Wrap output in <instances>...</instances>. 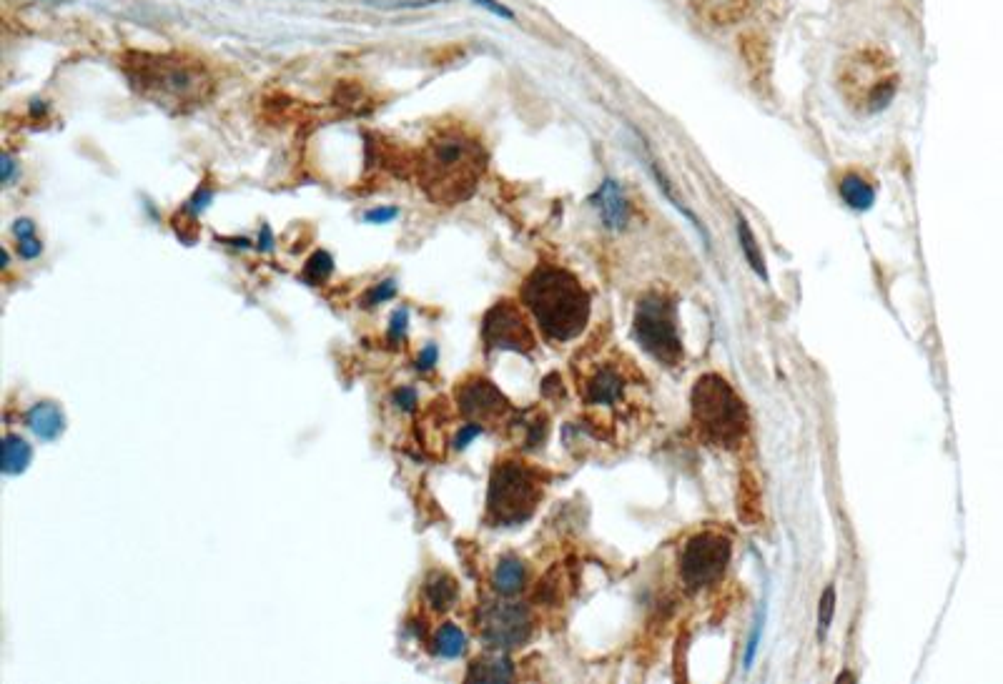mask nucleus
I'll return each instance as SVG.
<instances>
[{"label":"nucleus","instance_id":"f257e3e1","mask_svg":"<svg viewBox=\"0 0 1003 684\" xmlns=\"http://www.w3.org/2000/svg\"><path fill=\"white\" fill-rule=\"evenodd\" d=\"M417 181L437 206H457L472 198L487 171V151L482 141L464 128H444L434 133L419 153Z\"/></svg>","mask_w":1003,"mask_h":684},{"label":"nucleus","instance_id":"f03ea898","mask_svg":"<svg viewBox=\"0 0 1003 684\" xmlns=\"http://www.w3.org/2000/svg\"><path fill=\"white\" fill-rule=\"evenodd\" d=\"M133 91L171 113H189L214 96V78L179 53H126L121 63Z\"/></svg>","mask_w":1003,"mask_h":684},{"label":"nucleus","instance_id":"7ed1b4c3","mask_svg":"<svg viewBox=\"0 0 1003 684\" xmlns=\"http://www.w3.org/2000/svg\"><path fill=\"white\" fill-rule=\"evenodd\" d=\"M522 301L542 334L557 344L580 336L590 321V294L560 266H537L522 286Z\"/></svg>","mask_w":1003,"mask_h":684},{"label":"nucleus","instance_id":"20e7f679","mask_svg":"<svg viewBox=\"0 0 1003 684\" xmlns=\"http://www.w3.org/2000/svg\"><path fill=\"white\" fill-rule=\"evenodd\" d=\"M545 492L540 469L517 459L499 462L492 469L487 492V519L494 527H517L535 514Z\"/></svg>","mask_w":1003,"mask_h":684},{"label":"nucleus","instance_id":"39448f33","mask_svg":"<svg viewBox=\"0 0 1003 684\" xmlns=\"http://www.w3.org/2000/svg\"><path fill=\"white\" fill-rule=\"evenodd\" d=\"M690 404H693L695 426L710 444L728 449V446H738L748 434V409L733 391V386L720 376H703L695 384Z\"/></svg>","mask_w":1003,"mask_h":684},{"label":"nucleus","instance_id":"423d86ee","mask_svg":"<svg viewBox=\"0 0 1003 684\" xmlns=\"http://www.w3.org/2000/svg\"><path fill=\"white\" fill-rule=\"evenodd\" d=\"M632 329H635L637 344L660 364L675 366L683 359L675 304L660 291H650V294L642 296L635 309Z\"/></svg>","mask_w":1003,"mask_h":684},{"label":"nucleus","instance_id":"0eeeda50","mask_svg":"<svg viewBox=\"0 0 1003 684\" xmlns=\"http://www.w3.org/2000/svg\"><path fill=\"white\" fill-rule=\"evenodd\" d=\"M477 629L487 647L507 652L530 639L532 614L522 602H512L499 594V599H484V604H479Z\"/></svg>","mask_w":1003,"mask_h":684},{"label":"nucleus","instance_id":"6e6552de","mask_svg":"<svg viewBox=\"0 0 1003 684\" xmlns=\"http://www.w3.org/2000/svg\"><path fill=\"white\" fill-rule=\"evenodd\" d=\"M730 562V539L718 532H700L685 544L680 557V577L685 587L705 589L723 577Z\"/></svg>","mask_w":1003,"mask_h":684},{"label":"nucleus","instance_id":"1a4fd4ad","mask_svg":"<svg viewBox=\"0 0 1003 684\" xmlns=\"http://www.w3.org/2000/svg\"><path fill=\"white\" fill-rule=\"evenodd\" d=\"M482 339L487 349L530 354L535 349V334L525 311L515 301H499L487 311L482 321Z\"/></svg>","mask_w":1003,"mask_h":684},{"label":"nucleus","instance_id":"9d476101","mask_svg":"<svg viewBox=\"0 0 1003 684\" xmlns=\"http://www.w3.org/2000/svg\"><path fill=\"white\" fill-rule=\"evenodd\" d=\"M459 411L474 424H502L512 411L510 401L497 386L482 376H472L457 389Z\"/></svg>","mask_w":1003,"mask_h":684},{"label":"nucleus","instance_id":"9b49d317","mask_svg":"<svg viewBox=\"0 0 1003 684\" xmlns=\"http://www.w3.org/2000/svg\"><path fill=\"white\" fill-rule=\"evenodd\" d=\"M625 361L620 364H597L595 369L587 374L585 384H582V396H585L587 404L592 406H617L620 401H625L627 396V384H630V376H627Z\"/></svg>","mask_w":1003,"mask_h":684},{"label":"nucleus","instance_id":"f8f14e48","mask_svg":"<svg viewBox=\"0 0 1003 684\" xmlns=\"http://www.w3.org/2000/svg\"><path fill=\"white\" fill-rule=\"evenodd\" d=\"M26 424L38 439L53 441L66 429V414H63V409L56 401H38V404H33L28 409Z\"/></svg>","mask_w":1003,"mask_h":684},{"label":"nucleus","instance_id":"ddd939ff","mask_svg":"<svg viewBox=\"0 0 1003 684\" xmlns=\"http://www.w3.org/2000/svg\"><path fill=\"white\" fill-rule=\"evenodd\" d=\"M527 582V567L522 559L517 557H502L492 572V587L494 592L502 597H515L525 589Z\"/></svg>","mask_w":1003,"mask_h":684},{"label":"nucleus","instance_id":"4468645a","mask_svg":"<svg viewBox=\"0 0 1003 684\" xmlns=\"http://www.w3.org/2000/svg\"><path fill=\"white\" fill-rule=\"evenodd\" d=\"M592 203H595V208H597V211H600V216H602V221H605V226H610V228H622V226H625V221H627V203H625V198H622L620 186H617L615 181H605V183H602V188L595 193Z\"/></svg>","mask_w":1003,"mask_h":684},{"label":"nucleus","instance_id":"2eb2a0df","mask_svg":"<svg viewBox=\"0 0 1003 684\" xmlns=\"http://www.w3.org/2000/svg\"><path fill=\"white\" fill-rule=\"evenodd\" d=\"M515 679V667L505 654H487L469 664L467 682H510Z\"/></svg>","mask_w":1003,"mask_h":684},{"label":"nucleus","instance_id":"dca6fc26","mask_svg":"<svg viewBox=\"0 0 1003 684\" xmlns=\"http://www.w3.org/2000/svg\"><path fill=\"white\" fill-rule=\"evenodd\" d=\"M459 587L447 572H432L424 582V602L434 609V612H447L457 604Z\"/></svg>","mask_w":1003,"mask_h":684},{"label":"nucleus","instance_id":"f3484780","mask_svg":"<svg viewBox=\"0 0 1003 684\" xmlns=\"http://www.w3.org/2000/svg\"><path fill=\"white\" fill-rule=\"evenodd\" d=\"M841 198L848 206L856 208V211H868L873 206V201H876V191H873V186L863 176L848 173L841 181Z\"/></svg>","mask_w":1003,"mask_h":684},{"label":"nucleus","instance_id":"a211bd4d","mask_svg":"<svg viewBox=\"0 0 1003 684\" xmlns=\"http://www.w3.org/2000/svg\"><path fill=\"white\" fill-rule=\"evenodd\" d=\"M31 446L23 436L8 434L3 441V472L6 474H23L31 464Z\"/></svg>","mask_w":1003,"mask_h":684},{"label":"nucleus","instance_id":"6ab92c4d","mask_svg":"<svg viewBox=\"0 0 1003 684\" xmlns=\"http://www.w3.org/2000/svg\"><path fill=\"white\" fill-rule=\"evenodd\" d=\"M434 652L444 659H457L467 652V634L457 624L447 622L434 634Z\"/></svg>","mask_w":1003,"mask_h":684},{"label":"nucleus","instance_id":"aec40b11","mask_svg":"<svg viewBox=\"0 0 1003 684\" xmlns=\"http://www.w3.org/2000/svg\"><path fill=\"white\" fill-rule=\"evenodd\" d=\"M738 239H740V246H743V254H745V259H748L750 269H753L755 274L760 276V279L768 281V269H765L763 251H760L758 241H755L753 228L748 226V221H745L740 213H738Z\"/></svg>","mask_w":1003,"mask_h":684},{"label":"nucleus","instance_id":"412c9836","mask_svg":"<svg viewBox=\"0 0 1003 684\" xmlns=\"http://www.w3.org/2000/svg\"><path fill=\"white\" fill-rule=\"evenodd\" d=\"M331 269H334V261H331V256L326 254V251H316V254L311 256L309 261H306L304 279L309 281V284L316 286V284H321V281L329 279Z\"/></svg>","mask_w":1003,"mask_h":684},{"label":"nucleus","instance_id":"4be33fe9","mask_svg":"<svg viewBox=\"0 0 1003 684\" xmlns=\"http://www.w3.org/2000/svg\"><path fill=\"white\" fill-rule=\"evenodd\" d=\"M833 609H835V589L828 587L823 592V599H820V614H818V627H820V637L828 632L830 622H833Z\"/></svg>","mask_w":1003,"mask_h":684},{"label":"nucleus","instance_id":"5701e85b","mask_svg":"<svg viewBox=\"0 0 1003 684\" xmlns=\"http://www.w3.org/2000/svg\"><path fill=\"white\" fill-rule=\"evenodd\" d=\"M397 294V281L394 279H387V281H382V284H377L374 286L372 291L367 294V304L364 306H377V304H382V301H389L392 296Z\"/></svg>","mask_w":1003,"mask_h":684},{"label":"nucleus","instance_id":"b1692460","mask_svg":"<svg viewBox=\"0 0 1003 684\" xmlns=\"http://www.w3.org/2000/svg\"><path fill=\"white\" fill-rule=\"evenodd\" d=\"M392 404L397 406V409H402V411H414L417 409V404H419V399H417V391L412 389V386H402V389H397L392 394Z\"/></svg>","mask_w":1003,"mask_h":684},{"label":"nucleus","instance_id":"393cba45","mask_svg":"<svg viewBox=\"0 0 1003 684\" xmlns=\"http://www.w3.org/2000/svg\"><path fill=\"white\" fill-rule=\"evenodd\" d=\"M482 431H484V426L482 424H474V421H467V424H462L459 434L454 436V449H457V451L467 449L469 441L477 439V436H482Z\"/></svg>","mask_w":1003,"mask_h":684},{"label":"nucleus","instance_id":"a878e982","mask_svg":"<svg viewBox=\"0 0 1003 684\" xmlns=\"http://www.w3.org/2000/svg\"><path fill=\"white\" fill-rule=\"evenodd\" d=\"M211 198H214V191H209V188H199V191L194 193V198H191V201L184 206V211L191 213V216L196 218L201 211H206V208H209Z\"/></svg>","mask_w":1003,"mask_h":684},{"label":"nucleus","instance_id":"bb28decb","mask_svg":"<svg viewBox=\"0 0 1003 684\" xmlns=\"http://www.w3.org/2000/svg\"><path fill=\"white\" fill-rule=\"evenodd\" d=\"M407 321H409V311L407 309H397L392 314V324H389V339L392 341H402L404 334H407Z\"/></svg>","mask_w":1003,"mask_h":684},{"label":"nucleus","instance_id":"cd10ccee","mask_svg":"<svg viewBox=\"0 0 1003 684\" xmlns=\"http://www.w3.org/2000/svg\"><path fill=\"white\" fill-rule=\"evenodd\" d=\"M479 8H487L489 13H494L497 18H505V21H515V13L510 11L507 6H502V3H497V0H474Z\"/></svg>","mask_w":1003,"mask_h":684},{"label":"nucleus","instance_id":"c85d7f7f","mask_svg":"<svg viewBox=\"0 0 1003 684\" xmlns=\"http://www.w3.org/2000/svg\"><path fill=\"white\" fill-rule=\"evenodd\" d=\"M437 359H439L437 346H434V344H427V346H424L422 354H419V359H417V369H419V371H429V369H434V364H437Z\"/></svg>","mask_w":1003,"mask_h":684},{"label":"nucleus","instance_id":"c756f323","mask_svg":"<svg viewBox=\"0 0 1003 684\" xmlns=\"http://www.w3.org/2000/svg\"><path fill=\"white\" fill-rule=\"evenodd\" d=\"M41 251L43 244L36 239V236H33V239L18 241V254H21L23 259H36V256H41Z\"/></svg>","mask_w":1003,"mask_h":684},{"label":"nucleus","instance_id":"7c9ffc66","mask_svg":"<svg viewBox=\"0 0 1003 684\" xmlns=\"http://www.w3.org/2000/svg\"><path fill=\"white\" fill-rule=\"evenodd\" d=\"M13 234H16L18 241L33 239V236H36V223H33L31 218H18L16 226H13Z\"/></svg>","mask_w":1003,"mask_h":684},{"label":"nucleus","instance_id":"2f4dec72","mask_svg":"<svg viewBox=\"0 0 1003 684\" xmlns=\"http://www.w3.org/2000/svg\"><path fill=\"white\" fill-rule=\"evenodd\" d=\"M399 216L397 208H374V211H367V221L369 223H389Z\"/></svg>","mask_w":1003,"mask_h":684},{"label":"nucleus","instance_id":"473e14b6","mask_svg":"<svg viewBox=\"0 0 1003 684\" xmlns=\"http://www.w3.org/2000/svg\"><path fill=\"white\" fill-rule=\"evenodd\" d=\"M760 632H763V617L755 622V632H753V639H750V649H748V654H745V669L753 664V659H755V649H758V642H760Z\"/></svg>","mask_w":1003,"mask_h":684},{"label":"nucleus","instance_id":"72a5a7b5","mask_svg":"<svg viewBox=\"0 0 1003 684\" xmlns=\"http://www.w3.org/2000/svg\"><path fill=\"white\" fill-rule=\"evenodd\" d=\"M0 168H3V183L13 181V171H16V161H13L11 153H3V161H0Z\"/></svg>","mask_w":1003,"mask_h":684},{"label":"nucleus","instance_id":"f704fd0d","mask_svg":"<svg viewBox=\"0 0 1003 684\" xmlns=\"http://www.w3.org/2000/svg\"><path fill=\"white\" fill-rule=\"evenodd\" d=\"M259 249H264V251L274 249V239H271V228L269 226H264V239H261V236H259Z\"/></svg>","mask_w":1003,"mask_h":684}]
</instances>
